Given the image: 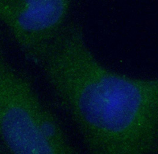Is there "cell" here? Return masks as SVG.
I'll return each instance as SVG.
<instances>
[{"instance_id":"obj_1","label":"cell","mask_w":158,"mask_h":154,"mask_svg":"<svg viewBox=\"0 0 158 154\" xmlns=\"http://www.w3.org/2000/svg\"><path fill=\"white\" fill-rule=\"evenodd\" d=\"M79 132L87 154H158V78L107 68L82 27L66 23L33 61Z\"/></svg>"},{"instance_id":"obj_2","label":"cell","mask_w":158,"mask_h":154,"mask_svg":"<svg viewBox=\"0 0 158 154\" xmlns=\"http://www.w3.org/2000/svg\"><path fill=\"white\" fill-rule=\"evenodd\" d=\"M0 146L6 154H78L30 79L1 54Z\"/></svg>"},{"instance_id":"obj_3","label":"cell","mask_w":158,"mask_h":154,"mask_svg":"<svg viewBox=\"0 0 158 154\" xmlns=\"http://www.w3.org/2000/svg\"><path fill=\"white\" fill-rule=\"evenodd\" d=\"M70 6L67 0H0V22L33 60L58 35Z\"/></svg>"}]
</instances>
